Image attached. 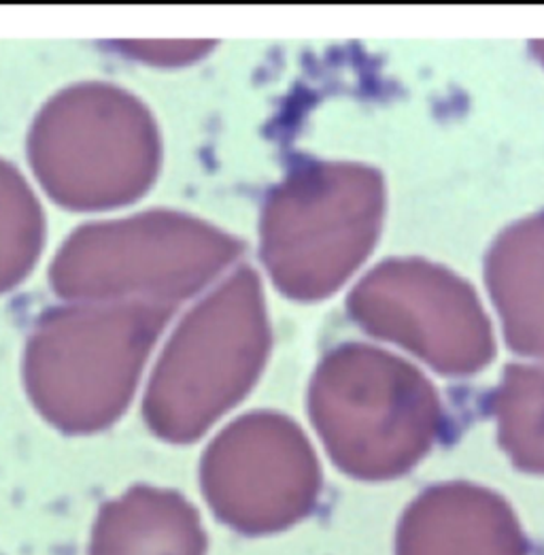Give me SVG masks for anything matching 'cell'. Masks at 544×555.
<instances>
[{"label": "cell", "instance_id": "obj_1", "mask_svg": "<svg viewBox=\"0 0 544 555\" xmlns=\"http://www.w3.org/2000/svg\"><path fill=\"white\" fill-rule=\"evenodd\" d=\"M172 313L147 302H79L46 313L24 358V384L39 415L68 437L119 422Z\"/></svg>", "mask_w": 544, "mask_h": 555}, {"label": "cell", "instance_id": "obj_2", "mask_svg": "<svg viewBox=\"0 0 544 555\" xmlns=\"http://www.w3.org/2000/svg\"><path fill=\"white\" fill-rule=\"evenodd\" d=\"M271 349L260 279L238 269L200 300L164 347L143 420L164 443L198 441L258 382Z\"/></svg>", "mask_w": 544, "mask_h": 555}, {"label": "cell", "instance_id": "obj_3", "mask_svg": "<svg viewBox=\"0 0 544 555\" xmlns=\"http://www.w3.org/2000/svg\"><path fill=\"white\" fill-rule=\"evenodd\" d=\"M309 406L332 460L371 481L409 473L442 428L432 384L393 353L358 343L322 360Z\"/></svg>", "mask_w": 544, "mask_h": 555}, {"label": "cell", "instance_id": "obj_4", "mask_svg": "<svg viewBox=\"0 0 544 555\" xmlns=\"http://www.w3.org/2000/svg\"><path fill=\"white\" fill-rule=\"evenodd\" d=\"M243 243L174 211L81 225L55 254L50 281L75 302H147L177 309L228 269Z\"/></svg>", "mask_w": 544, "mask_h": 555}, {"label": "cell", "instance_id": "obj_5", "mask_svg": "<svg viewBox=\"0 0 544 555\" xmlns=\"http://www.w3.org/2000/svg\"><path fill=\"white\" fill-rule=\"evenodd\" d=\"M28 158L60 207L107 211L152 188L163 147L154 115L137 96L111 83H77L37 115Z\"/></svg>", "mask_w": 544, "mask_h": 555}, {"label": "cell", "instance_id": "obj_6", "mask_svg": "<svg viewBox=\"0 0 544 555\" xmlns=\"http://www.w3.org/2000/svg\"><path fill=\"white\" fill-rule=\"evenodd\" d=\"M385 185L375 168L309 163L267 198L262 258L276 287L296 300L334 294L373 251Z\"/></svg>", "mask_w": 544, "mask_h": 555}, {"label": "cell", "instance_id": "obj_7", "mask_svg": "<svg viewBox=\"0 0 544 555\" xmlns=\"http://www.w3.org/2000/svg\"><path fill=\"white\" fill-rule=\"evenodd\" d=\"M349 311L366 333L409 349L442 375H475L495 351L475 289L426 260L379 264L351 292Z\"/></svg>", "mask_w": 544, "mask_h": 555}, {"label": "cell", "instance_id": "obj_8", "mask_svg": "<svg viewBox=\"0 0 544 555\" xmlns=\"http://www.w3.org/2000/svg\"><path fill=\"white\" fill-rule=\"evenodd\" d=\"M320 464L305 433L279 413H249L223 428L200 462V488L221 524L269 534L318 502Z\"/></svg>", "mask_w": 544, "mask_h": 555}, {"label": "cell", "instance_id": "obj_9", "mask_svg": "<svg viewBox=\"0 0 544 555\" xmlns=\"http://www.w3.org/2000/svg\"><path fill=\"white\" fill-rule=\"evenodd\" d=\"M398 555H528L521 528L500 496L466 483L436 486L398 530Z\"/></svg>", "mask_w": 544, "mask_h": 555}, {"label": "cell", "instance_id": "obj_10", "mask_svg": "<svg viewBox=\"0 0 544 555\" xmlns=\"http://www.w3.org/2000/svg\"><path fill=\"white\" fill-rule=\"evenodd\" d=\"M198 508L181 492L130 486L101 504L88 537V555H207Z\"/></svg>", "mask_w": 544, "mask_h": 555}, {"label": "cell", "instance_id": "obj_11", "mask_svg": "<svg viewBox=\"0 0 544 555\" xmlns=\"http://www.w3.org/2000/svg\"><path fill=\"white\" fill-rule=\"evenodd\" d=\"M488 285L508 345L544 360V214L497 236L488 256Z\"/></svg>", "mask_w": 544, "mask_h": 555}, {"label": "cell", "instance_id": "obj_12", "mask_svg": "<svg viewBox=\"0 0 544 555\" xmlns=\"http://www.w3.org/2000/svg\"><path fill=\"white\" fill-rule=\"evenodd\" d=\"M500 443L510 460L544 475V364H513L491 396Z\"/></svg>", "mask_w": 544, "mask_h": 555}, {"label": "cell", "instance_id": "obj_13", "mask_svg": "<svg viewBox=\"0 0 544 555\" xmlns=\"http://www.w3.org/2000/svg\"><path fill=\"white\" fill-rule=\"evenodd\" d=\"M46 218L28 181L0 160V294L20 285L37 264Z\"/></svg>", "mask_w": 544, "mask_h": 555}, {"label": "cell", "instance_id": "obj_14", "mask_svg": "<svg viewBox=\"0 0 544 555\" xmlns=\"http://www.w3.org/2000/svg\"><path fill=\"white\" fill-rule=\"evenodd\" d=\"M534 50H536V56L541 57L544 62V41L543 43H536V46H534Z\"/></svg>", "mask_w": 544, "mask_h": 555}]
</instances>
